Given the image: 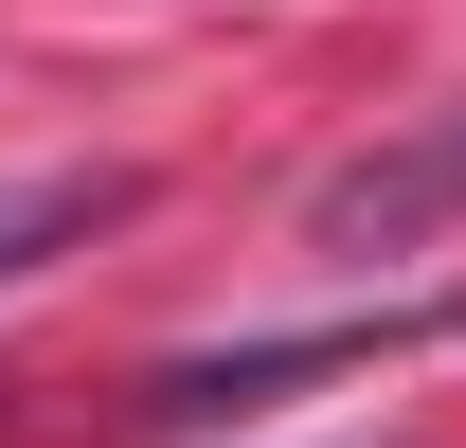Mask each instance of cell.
<instances>
[{"mask_svg": "<svg viewBox=\"0 0 466 448\" xmlns=\"http://www.w3.org/2000/svg\"><path fill=\"white\" fill-rule=\"evenodd\" d=\"M144 216V179L126 162H55V179H0V287H36L55 251H90V233Z\"/></svg>", "mask_w": 466, "mask_h": 448, "instance_id": "obj_2", "label": "cell"}, {"mask_svg": "<svg viewBox=\"0 0 466 448\" xmlns=\"http://www.w3.org/2000/svg\"><path fill=\"white\" fill-rule=\"evenodd\" d=\"M449 216H466V126H412V144H377V162H341L305 198L323 251H431Z\"/></svg>", "mask_w": 466, "mask_h": 448, "instance_id": "obj_1", "label": "cell"}]
</instances>
